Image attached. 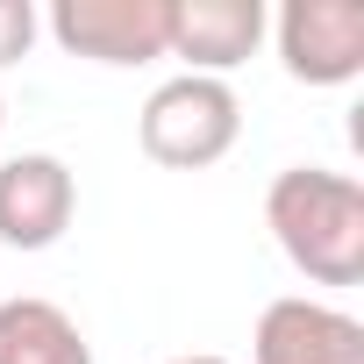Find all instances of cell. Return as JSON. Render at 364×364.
<instances>
[{
  "mask_svg": "<svg viewBox=\"0 0 364 364\" xmlns=\"http://www.w3.org/2000/svg\"><path fill=\"white\" fill-rule=\"evenodd\" d=\"M264 229L286 264L314 286L364 279V186L328 164H286L264 186Z\"/></svg>",
  "mask_w": 364,
  "mask_h": 364,
  "instance_id": "obj_1",
  "label": "cell"
},
{
  "mask_svg": "<svg viewBox=\"0 0 364 364\" xmlns=\"http://www.w3.org/2000/svg\"><path fill=\"white\" fill-rule=\"evenodd\" d=\"M136 136H143V157L164 164V171H208L236 150L243 136V100L229 79H193V72H178L164 79L143 114H136Z\"/></svg>",
  "mask_w": 364,
  "mask_h": 364,
  "instance_id": "obj_2",
  "label": "cell"
},
{
  "mask_svg": "<svg viewBox=\"0 0 364 364\" xmlns=\"http://www.w3.org/2000/svg\"><path fill=\"white\" fill-rule=\"evenodd\" d=\"M272 36H279L286 79L350 86L364 72V0H286Z\"/></svg>",
  "mask_w": 364,
  "mask_h": 364,
  "instance_id": "obj_3",
  "label": "cell"
},
{
  "mask_svg": "<svg viewBox=\"0 0 364 364\" xmlns=\"http://www.w3.org/2000/svg\"><path fill=\"white\" fill-rule=\"evenodd\" d=\"M50 36L93 65H150L171 43V0H58Z\"/></svg>",
  "mask_w": 364,
  "mask_h": 364,
  "instance_id": "obj_4",
  "label": "cell"
},
{
  "mask_svg": "<svg viewBox=\"0 0 364 364\" xmlns=\"http://www.w3.org/2000/svg\"><path fill=\"white\" fill-rule=\"evenodd\" d=\"M79 215V178L50 150H22L0 164V243L8 250H50Z\"/></svg>",
  "mask_w": 364,
  "mask_h": 364,
  "instance_id": "obj_5",
  "label": "cell"
},
{
  "mask_svg": "<svg viewBox=\"0 0 364 364\" xmlns=\"http://www.w3.org/2000/svg\"><path fill=\"white\" fill-rule=\"evenodd\" d=\"M250 364H364V321L328 300L286 293L257 314Z\"/></svg>",
  "mask_w": 364,
  "mask_h": 364,
  "instance_id": "obj_6",
  "label": "cell"
},
{
  "mask_svg": "<svg viewBox=\"0 0 364 364\" xmlns=\"http://www.w3.org/2000/svg\"><path fill=\"white\" fill-rule=\"evenodd\" d=\"M272 15L264 0H171V43L164 58H178L193 79H222L243 58H257Z\"/></svg>",
  "mask_w": 364,
  "mask_h": 364,
  "instance_id": "obj_7",
  "label": "cell"
},
{
  "mask_svg": "<svg viewBox=\"0 0 364 364\" xmlns=\"http://www.w3.org/2000/svg\"><path fill=\"white\" fill-rule=\"evenodd\" d=\"M0 364H93V343L58 300L22 293L0 300Z\"/></svg>",
  "mask_w": 364,
  "mask_h": 364,
  "instance_id": "obj_8",
  "label": "cell"
},
{
  "mask_svg": "<svg viewBox=\"0 0 364 364\" xmlns=\"http://www.w3.org/2000/svg\"><path fill=\"white\" fill-rule=\"evenodd\" d=\"M36 29H43V15L29 8V0H0V65H15V58H29Z\"/></svg>",
  "mask_w": 364,
  "mask_h": 364,
  "instance_id": "obj_9",
  "label": "cell"
},
{
  "mask_svg": "<svg viewBox=\"0 0 364 364\" xmlns=\"http://www.w3.org/2000/svg\"><path fill=\"white\" fill-rule=\"evenodd\" d=\"M164 364H229V357H164Z\"/></svg>",
  "mask_w": 364,
  "mask_h": 364,
  "instance_id": "obj_10",
  "label": "cell"
},
{
  "mask_svg": "<svg viewBox=\"0 0 364 364\" xmlns=\"http://www.w3.org/2000/svg\"><path fill=\"white\" fill-rule=\"evenodd\" d=\"M0 129H8V100H0Z\"/></svg>",
  "mask_w": 364,
  "mask_h": 364,
  "instance_id": "obj_11",
  "label": "cell"
}]
</instances>
